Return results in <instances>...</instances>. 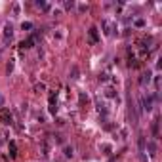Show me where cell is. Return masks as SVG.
<instances>
[{
    "instance_id": "obj_1",
    "label": "cell",
    "mask_w": 162,
    "mask_h": 162,
    "mask_svg": "<svg viewBox=\"0 0 162 162\" xmlns=\"http://www.w3.org/2000/svg\"><path fill=\"white\" fill-rule=\"evenodd\" d=\"M0 122L2 124H12V112L8 109H0Z\"/></svg>"
},
{
    "instance_id": "obj_2",
    "label": "cell",
    "mask_w": 162,
    "mask_h": 162,
    "mask_svg": "<svg viewBox=\"0 0 162 162\" xmlns=\"http://www.w3.org/2000/svg\"><path fill=\"white\" fill-rule=\"evenodd\" d=\"M141 107H143V111H151L153 109V97L141 96Z\"/></svg>"
},
{
    "instance_id": "obj_3",
    "label": "cell",
    "mask_w": 162,
    "mask_h": 162,
    "mask_svg": "<svg viewBox=\"0 0 162 162\" xmlns=\"http://www.w3.org/2000/svg\"><path fill=\"white\" fill-rule=\"evenodd\" d=\"M139 82H141V86H145V84H149V82H151V73H145V74H141V78H139Z\"/></svg>"
},
{
    "instance_id": "obj_4",
    "label": "cell",
    "mask_w": 162,
    "mask_h": 162,
    "mask_svg": "<svg viewBox=\"0 0 162 162\" xmlns=\"http://www.w3.org/2000/svg\"><path fill=\"white\" fill-rule=\"evenodd\" d=\"M90 38H92L93 42H97V40H99V38H97V29H93V27L90 29Z\"/></svg>"
},
{
    "instance_id": "obj_5",
    "label": "cell",
    "mask_w": 162,
    "mask_h": 162,
    "mask_svg": "<svg viewBox=\"0 0 162 162\" xmlns=\"http://www.w3.org/2000/svg\"><path fill=\"white\" fill-rule=\"evenodd\" d=\"M153 136H158V120H155V124H153Z\"/></svg>"
},
{
    "instance_id": "obj_6",
    "label": "cell",
    "mask_w": 162,
    "mask_h": 162,
    "mask_svg": "<svg viewBox=\"0 0 162 162\" xmlns=\"http://www.w3.org/2000/svg\"><path fill=\"white\" fill-rule=\"evenodd\" d=\"M4 36H12V25H6V29H4Z\"/></svg>"
},
{
    "instance_id": "obj_7",
    "label": "cell",
    "mask_w": 162,
    "mask_h": 162,
    "mask_svg": "<svg viewBox=\"0 0 162 162\" xmlns=\"http://www.w3.org/2000/svg\"><path fill=\"white\" fill-rule=\"evenodd\" d=\"M10 151H12V153H10L12 156H15V155H17V153H15V151H17V147H15V143H13V141L10 143Z\"/></svg>"
},
{
    "instance_id": "obj_8",
    "label": "cell",
    "mask_w": 162,
    "mask_h": 162,
    "mask_svg": "<svg viewBox=\"0 0 162 162\" xmlns=\"http://www.w3.org/2000/svg\"><path fill=\"white\" fill-rule=\"evenodd\" d=\"M103 27L107 29V34H111V23L109 21H103Z\"/></svg>"
},
{
    "instance_id": "obj_9",
    "label": "cell",
    "mask_w": 162,
    "mask_h": 162,
    "mask_svg": "<svg viewBox=\"0 0 162 162\" xmlns=\"http://www.w3.org/2000/svg\"><path fill=\"white\" fill-rule=\"evenodd\" d=\"M65 156H73V147H65Z\"/></svg>"
},
{
    "instance_id": "obj_10",
    "label": "cell",
    "mask_w": 162,
    "mask_h": 162,
    "mask_svg": "<svg viewBox=\"0 0 162 162\" xmlns=\"http://www.w3.org/2000/svg\"><path fill=\"white\" fill-rule=\"evenodd\" d=\"M139 147H141V149H145V139H143V137H139Z\"/></svg>"
},
{
    "instance_id": "obj_11",
    "label": "cell",
    "mask_w": 162,
    "mask_h": 162,
    "mask_svg": "<svg viewBox=\"0 0 162 162\" xmlns=\"http://www.w3.org/2000/svg\"><path fill=\"white\" fill-rule=\"evenodd\" d=\"M29 31V29H33V23H23V31Z\"/></svg>"
},
{
    "instance_id": "obj_12",
    "label": "cell",
    "mask_w": 162,
    "mask_h": 162,
    "mask_svg": "<svg viewBox=\"0 0 162 162\" xmlns=\"http://www.w3.org/2000/svg\"><path fill=\"white\" fill-rule=\"evenodd\" d=\"M0 107H2V96H0Z\"/></svg>"
}]
</instances>
